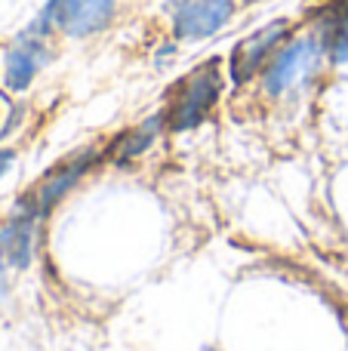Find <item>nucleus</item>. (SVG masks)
<instances>
[{
    "label": "nucleus",
    "instance_id": "f257e3e1",
    "mask_svg": "<svg viewBox=\"0 0 348 351\" xmlns=\"http://www.w3.org/2000/svg\"><path fill=\"white\" fill-rule=\"evenodd\" d=\"M222 90H225V77H222L219 59H210L203 65L191 68L185 77H179L173 84L170 96H166V105H164L166 133L197 130L219 105Z\"/></svg>",
    "mask_w": 348,
    "mask_h": 351
},
{
    "label": "nucleus",
    "instance_id": "f03ea898",
    "mask_svg": "<svg viewBox=\"0 0 348 351\" xmlns=\"http://www.w3.org/2000/svg\"><path fill=\"white\" fill-rule=\"evenodd\" d=\"M327 62L330 59H327V49L318 34L290 37L275 53V59L269 62V68L262 71L265 96L290 99V96H296V93L308 90V86L321 77Z\"/></svg>",
    "mask_w": 348,
    "mask_h": 351
},
{
    "label": "nucleus",
    "instance_id": "7ed1b4c3",
    "mask_svg": "<svg viewBox=\"0 0 348 351\" xmlns=\"http://www.w3.org/2000/svg\"><path fill=\"white\" fill-rule=\"evenodd\" d=\"M117 0H47L43 10L28 25L31 34L49 37L53 31H62L65 37L84 40L99 31H105L114 22Z\"/></svg>",
    "mask_w": 348,
    "mask_h": 351
},
{
    "label": "nucleus",
    "instance_id": "20e7f679",
    "mask_svg": "<svg viewBox=\"0 0 348 351\" xmlns=\"http://www.w3.org/2000/svg\"><path fill=\"white\" fill-rule=\"evenodd\" d=\"M99 160H105V148H84V152L68 154V158L59 160L53 170L43 176V179L37 182L22 200H18V204L31 206L40 219H47L49 213H53L55 206H59L62 200L80 185V179H84Z\"/></svg>",
    "mask_w": 348,
    "mask_h": 351
},
{
    "label": "nucleus",
    "instance_id": "39448f33",
    "mask_svg": "<svg viewBox=\"0 0 348 351\" xmlns=\"http://www.w3.org/2000/svg\"><path fill=\"white\" fill-rule=\"evenodd\" d=\"M290 31H293V22L290 19H275V22L256 28L253 34H247L238 47L228 56V77L238 86L250 84L253 77L269 68V62L275 59V53L290 40Z\"/></svg>",
    "mask_w": 348,
    "mask_h": 351
},
{
    "label": "nucleus",
    "instance_id": "423d86ee",
    "mask_svg": "<svg viewBox=\"0 0 348 351\" xmlns=\"http://www.w3.org/2000/svg\"><path fill=\"white\" fill-rule=\"evenodd\" d=\"M238 12V0H173L170 28L176 40H207L219 34Z\"/></svg>",
    "mask_w": 348,
    "mask_h": 351
},
{
    "label": "nucleus",
    "instance_id": "0eeeda50",
    "mask_svg": "<svg viewBox=\"0 0 348 351\" xmlns=\"http://www.w3.org/2000/svg\"><path fill=\"white\" fill-rule=\"evenodd\" d=\"M47 62H49L47 37H37V34H31V31L25 28L22 34L16 37V43L6 49V59H3V84H6V90L25 93Z\"/></svg>",
    "mask_w": 348,
    "mask_h": 351
},
{
    "label": "nucleus",
    "instance_id": "6e6552de",
    "mask_svg": "<svg viewBox=\"0 0 348 351\" xmlns=\"http://www.w3.org/2000/svg\"><path fill=\"white\" fill-rule=\"evenodd\" d=\"M160 133H166L164 111L145 117L142 123H136V127L123 130L121 136H114V139L105 145V160H111V164H129V160L151 152L154 142L160 139Z\"/></svg>",
    "mask_w": 348,
    "mask_h": 351
},
{
    "label": "nucleus",
    "instance_id": "1a4fd4ad",
    "mask_svg": "<svg viewBox=\"0 0 348 351\" xmlns=\"http://www.w3.org/2000/svg\"><path fill=\"white\" fill-rule=\"evenodd\" d=\"M10 274H12V265H10V259H6V253H3V243H0V299L6 296V290H10Z\"/></svg>",
    "mask_w": 348,
    "mask_h": 351
},
{
    "label": "nucleus",
    "instance_id": "9d476101",
    "mask_svg": "<svg viewBox=\"0 0 348 351\" xmlns=\"http://www.w3.org/2000/svg\"><path fill=\"white\" fill-rule=\"evenodd\" d=\"M12 158H16V154H12V152H6V148H0V179H3V176L10 173Z\"/></svg>",
    "mask_w": 348,
    "mask_h": 351
}]
</instances>
